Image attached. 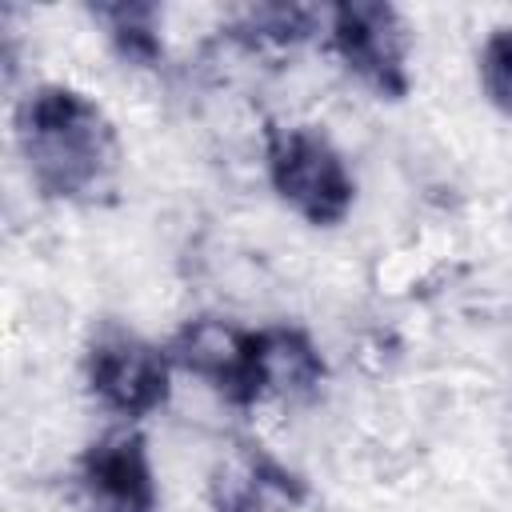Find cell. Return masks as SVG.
<instances>
[{
	"instance_id": "6da1fadb",
	"label": "cell",
	"mask_w": 512,
	"mask_h": 512,
	"mask_svg": "<svg viewBox=\"0 0 512 512\" xmlns=\"http://www.w3.org/2000/svg\"><path fill=\"white\" fill-rule=\"evenodd\" d=\"M32 180L52 196H88L116 168V136L104 112L64 84L28 92L16 116Z\"/></svg>"
},
{
	"instance_id": "7a4b0ae2",
	"label": "cell",
	"mask_w": 512,
	"mask_h": 512,
	"mask_svg": "<svg viewBox=\"0 0 512 512\" xmlns=\"http://www.w3.org/2000/svg\"><path fill=\"white\" fill-rule=\"evenodd\" d=\"M268 176L276 192L312 224H336L352 204V176L340 152L316 132L304 128L272 132Z\"/></svg>"
},
{
	"instance_id": "3957f363",
	"label": "cell",
	"mask_w": 512,
	"mask_h": 512,
	"mask_svg": "<svg viewBox=\"0 0 512 512\" xmlns=\"http://www.w3.org/2000/svg\"><path fill=\"white\" fill-rule=\"evenodd\" d=\"M332 44L340 60L380 92H404V52L408 28L392 4L376 0H348L332 8Z\"/></svg>"
},
{
	"instance_id": "277c9868",
	"label": "cell",
	"mask_w": 512,
	"mask_h": 512,
	"mask_svg": "<svg viewBox=\"0 0 512 512\" xmlns=\"http://www.w3.org/2000/svg\"><path fill=\"white\" fill-rule=\"evenodd\" d=\"M168 360V352L132 332H108L88 352V384L104 408L144 416L168 396Z\"/></svg>"
},
{
	"instance_id": "5b68a950",
	"label": "cell",
	"mask_w": 512,
	"mask_h": 512,
	"mask_svg": "<svg viewBox=\"0 0 512 512\" xmlns=\"http://www.w3.org/2000/svg\"><path fill=\"white\" fill-rule=\"evenodd\" d=\"M76 492L84 512H152L156 484L144 440L128 428L96 440L80 460Z\"/></svg>"
},
{
	"instance_id": "8992f818",
	"label": "cell",
	"mask_w": 512,
	"mask_h": 512,
	"mask_svg": "<svg viewBox=\"0 0 512 512\" xmlns=\"http://www.w3.org/2000/svg\"><path fill=\"white\" fill-rule=\"evenodd\" d=\"M168 356L200 380L216 384L228 400H256V332H240L224 320H192Z\"/></svg>"
},
{
	"instance_id": "52a82bcc",
	"label": "cell",
	"mask_w": 512,
	"mask_h": 512,
	"mask_svg": "<svg viewBox=\"0 0 512 512\" xmlns=\"http://www.w3.org/2000/svg\"><path fill=\"white\" fill-rule=\"evenodd\" d=\"M324 376L320 352L308 344V336L292 328L256 332V400L260 396H284L296 400L312 392Z\"/></svg>"
},
{
	"instance_id": "ba28073f",
	"label": "cell",
	"mask_w": 512,
	"mask_h": 512,
	"mask_svg": "<svg viewBox=\"0 0 512 512\" xmlns=\"http://www.w3.org/2000/svg\"><path fill=\"white\" fill-rule=\"evenodd\" d=\"M288 504L292 476L260 456L224 464V472L216 476V512H288Z\"/></svg>"
},
{
	"instance_id": "9c48e42d",
	"label": "cell",
	"mask_w": 512,
	"mask_h": 512,
	"mask_svg": "<svg viewBox=\"0 0 512 512\" xmlns=\"http://www.w3.org/2000/svg\"><path fill=\"white\" fill-rule=\"evenodd\" d=\"M96 16L108 24V32H112V40L120 44L124 56H132L140 64L156 60L160 40H156V28H152V20H156L152 4H108V8H96Z\"/></svg>"
},
{
	"instance_id": "30bf717a",
	"label": "cell",
	"mask_w": 512,
	"mask_h": 512,
	"mask_svg": "<svg viewBox=\"0 0 512 512\" xmlns=\"http://www.w3.org/2000/svg\"><path fill=\"white\" fill-rule=\"evenodd\" d=\"M480 84L488 100L512 116V28H496L480 48Z\"/></svg>"
}]
</instances>
